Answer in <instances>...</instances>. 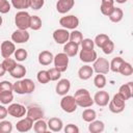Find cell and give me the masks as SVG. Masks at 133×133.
<instances>
[{"instance_id": "6da1fadb", "label": "cell", "mask_w": 133, "mask_h": 133, "mask_svg": "<svg viewBox=\"0 0 133 133\" xmlns=\"http://www.w3.org/2000/svg\"><path fill=\"white\" fill-rule=\"evenodd\" d=\"M75 100L78 104V106L82 107V108H88L91 107L92 104L95 103L94 98H91L89 91L86 88H79L76 90L75 95Z\"/></svg>"}, {"instance_id": "7a4b0ae2", "label": "cell", "mask_w": 133, "mask_h": 133, "mask_svg": "<svg viewBox=\"0 0 133 133\" xmlns=\"http://www.w3.org/2000/svg\"><path fill=\"white\" fill-rule=\"evenodd\" d=\"M35 89V84L31 79L25 78L18 80L14 83V91L18 95H25V94H31Z\"/></svg>"}, {"instance_id": "3957f363", "label": "cell", "mask_w": 133, "mask_h": 133, "mask_svg": "<svg viewBox=\"0 0 133 133\" xmlns=\"http://www.w3.org/2000/svg\"><path fill=\"white\" fill-rule=\"evenodd\" d=\"M125 106H126V100L119 92L115 94L113 96V98L109 101V104H108L109 110L111 112H113V113L123 112L124 109H125Z\"/></svg>"}, {"instance_id": "277c9868", "label": "cell", "mask_w": 133, "mask_h": 133, "mask_svg": "<svg viewBox=\"0 0 133 133\" xmlns=\"http://www.w3.org/2000/svg\"><path fill=\"white\" fill-rule=\"evenodd\" d=\"M30 20L31 16L26 10H20L15 16V24L18 29L27 30L28 28H30Z\"/></svg>"}, {"instance_id": "5b68a950", "label": "cell", "mask_w": 133, "mask_h": 133, "mask_svg": "<svg viewBox=\"0 0 133 133\" xmlns=\"http://www.w3.org/2000/svg\"><path fill=\"white\" fill-rule=\"evenodd\" d=\"M60 107L64 112L72 113V112L76 111L78 104H77L74 96L65 95V96H62V99L60 100Z\"/></svg>"}, {"instance_id": "8992f818", "label": "cell", "mask_w": 133, "mask_h": 133, "mask_svg": "<svg viewBox=\"0 0 133 133\" xmlns=\"http://www.w3.org/2000/svg\"><path fill=\"white\" fill-rule=\"evenodd\" d=\"M92 68H94V71L97 74H104V75H106L110 71V62L106 58H104V57H98L94 61Z\"/></svg>"}, {"instance_id": "52a82bcc", "label": "cell", "mask_w": 133, "mask_h": 133, "mask_svg": "<svg viewBox=\"0 0 133 133\" xmlns=\"http://www.w3.org/2000/svg\"><path fill=\"white\" fill-rule=\"evenodd\" d=\"M54 66L59 70L61 73L65 72L68 70V65H69V55L64 52L58 53L54 56Z\"/></svg>"}, {"instance_id": "ba28073f", "label": "cell", "mask_w": 133, "mask_h": 133, "mask_svg": "<svg viewBox=\"0 0 133 133\" xmlns=\"http://www.w3.org/2000/svg\"><path fill=\"white\" fill-rule=\"evenodd\" d=\"M59 24L61 25L62 28L74 30V29H76L79 26V19L76 16H74V15L64 16V17H61L60 18Z\"/></svg>"}, {"instance_id": "9c48e42d", "label": "cell", "mask_w": 133, "mask_h": 133, "mask_svg": "<svg viewBox=\"0 0 133 133\" xmlns=\"http://www.w3.org/2000/svg\"><path fill=\"white\" fill-rule=\"evenodd\" d=\"M8 110V114L16 117V118H21L23 116H25L27 114V109L24 105L19 104V103H14L10 104L7 108Z\"/></svg>"}, {"instance_id": "30bf717a", "label": "cell", "mask_w": 133, "mask_h": 133, "mask_svg": "<svg viewBox=\"0 0 133 133\" xmlns=\"http://www.w3.org/2000/svg\"><path fill=\"white\" fill-rule=\"evenodd\" d=\"M30 38V34L27 30L17 29L11 33V41L15 44H24L27 43Z\"/></svg>"}, {"instance_id": "8fae6325", "label": "cell", "mask_w": 133, "mask_h": 133, "mask_svg": "<svg viewBox=\"0 0 133 133\" xmlns=\"http://www.w3.org/2000/svg\"><path fill=\"white\" fill-rule=\"evenodd\" d=\"M53 39L60 45H64L70 41V32L65 28L56 29L53 32Z\"/></svg>"}, {"instance_id": "7c38bea8", "label": "cell", "mask_w": 133, "mask_h": 133, "mask_svg": "<svg viewBox=\"0 0 133 133\" xmlns=\"http://www.w3.org/2000/svg\"><path fill=\"white\" fill-rule=\"evenodd\" d=\"M16 52V46L14 42L4 41L1 43V56L2 58H8Z\"/></svg>"}, {"instance_id": "4fadbf2b", "label": "cell", "mask_w": 133, "mask_h": 133, "mask_svg": "<svg viewBox=\"0 0 133 133\" xmlns=\"http://www.w3.org/2000/svg\"><path fill=\"white\" fill-rule=\"evenodd\" d=\"M94 101L95 103L98 105V106H101V107H104L106 105L109 104V101H110V97H109V94L103 89L97 91L94 96Z\"/></svg>"}, {"instance_id": "5bb4252c", "label": "cell", "mask_w": 133, "mask_h": 133, "mask_svg": "<svg viewBox=\"0 0 133 133\" xmlns=\"http://www.w3.org/2000/svg\"><path fill=\"white\" fill-rule=\"evenodd\" d=\"M79 58H80L81 61L86 62V63H89V62H94L98 58V54H97V52L94 49L92 50L82 49V50H80Z\"/></svg>"}, {"instance_id": "9a60e30c", "label": "cell", "mask_w": 133, "mask_h": 133, "mask_svg": "<svg viewBox=\"0 0 133 133\" xmlns=\"http://www.w3.org/2000/svg\"><path fill=\"white\" fill-rule=\"evenodd\" d=\"M33 128V121L30 118V117H28V116H26V117H24V118H21L18 123H17V125H16V129H17V131H19V132H28L29 130H31Z\"/></svg>"}, {"instance_id": "2e32d148", "label": "cell", "mask_w": 133, "mask_h": 133, "mask_svg": "<svg viewBox=\"0 0 133 133\" xmlns=\"http://www.w3.org/2000/svg\"><path fill=\"white\" fill-rule=\"evenodd\" d=\"M75 5V0H58L56 3V10L59 14H66Z\"/></svg>"}, {"instance_id": "e0dca14e", "label": "cell", "mask_w": 133, "mask_h": 133, "mask_svg": "<svg viewBox=\"0 0 133 133\" xmlns=\"http://www.w3.org/2000/svg\"><path fill=\"white\" fill-rule=\"evenodd\" d=\"M44 115H45L44 110H43L41 107H38V106H30V107L27 109V114H26V116L30 117L33 122L43 118Z\"/></svg>"}, {"instance_id": "ac0fdd59", "label": "cell", "mask_w": 133, "mask_h": 133, "mask_svg": "<svg viewBox=\"0 0 133 133\" xmlns=\"http://www.w3.org/2000/svg\"><path fill=\"white\" fill-rule=\"evenodd\" d=\"M71 88V82L69 79H59L58 83L56 84L55 90L56 94L59 96H65Z\"/></svg>"}, {"instance_id": "d6986e66", "label": "cell", "mask_w": 133, "mask_h": 133, "mask_svg": "<svg viewBox=\"0 0 133 133\" xmlns=\"http://www.w3.org/2000/svg\"><path fill=\"white\" fill-rule=\"evenodd\" d=\"M54 61V56L50 51H42L38 54V62L42 65H49Z\"/></svg>"}, {"instance_id": "ffe728a7", "label": "cell", "mask_w": 133, "mask_h": 133, "mask_svg": "<svg viewBox=\"0 0 133 133\" xmlns=\"http://www.w3.org/2000/svg\"><path fill=\"white\" fill-rule=\"evenodd\" d=\"M114 0H101V5H100V10L104 16H109L111 11L113 10L114 6Z\"/></svg>"}, {"instance_id": "44dd1931", "label": "cell", "mask_w": 133, "mask_h": 133, "mask_svg": "<svg viewBox=\"0 0 133 133\" xmlns=\"http://www.w3.org/2000/svg\"><path fill=\"white\" fill-rule=\"evenodd\" d=\"M94 68L88 65V64H85L83 66H81L79 70H78V77L81 79V80H87L89 79L92 74H94Z\"/></svg>"}, {"instance_id": "7402d4cb", "label": "cell", "mask_w": 133, "mask_h": 133, "mask_svg": "<svg viewBox=\"0 0 133 133\" xmlns=\"http://www.w3.org/2000/svg\"><path fill=\"white\" fill-rule=\"evenodd\" d=\"M79 51V45L73 43V42H68L63 46V52L69 55V57H74L78 54Z\"/></svg>"}, {"instance_id": "603a6c76", "label": "cell", "mask_w": 133, "mask_h": 133, "mask_svg": "<svg viewBox=\"0 0 133 133\" xmlns=\"http://www.w3.org/2000/svg\"><path fill=\"white\" fill-rule=\"evenodd\" d=\"M48 127L51 131L53 132H59L63 128V123L60 118L58 117H51L48 121Z\"/></svg>"}, {"instance_id": "cb8c5ba5", "label": "cell", "mask_w": 133, "mask_h": 133, "mask_svg": "<svg viewBox=\"0 0 133 133\" xmlns=\"http://www.w3.org/2000/svg\"><path fill=\"white\" fill-rule=\"evenodd\" d=\"M104 129H105V125L102 121L95 119V121L90 122L88 125V131L90 133H101L104 131Z\"/></svg>"}, {"instance_id": "d4e9b609", "label": "cell", "mask_w": 133, "mask_h": 133, "mask_svg": "<svg viewBox=\"0 0 133 133\" xmlns=\"http://www.w3.org/2000/svg\"><path fill=\"white\" fill-rule=\"evenodd\" d=\"M26 68L23 65V64H17L16 66H15V69L9 73L10 74V76L12 77V78H15V79H22L25 75H26Z\"/></svg>"}, {"instance_id": "484cf974", "label": "cell", "mask_w": 133, "mask_h": 133, "mask_svg": "<svg viewBox=\"0 0 133 133\" xmlns=\"http://www.w3.org/2000/svg\"><path fill=\"white\" fill-rule=\"evenodd\" d=\"M123 17H124V11L122 8L119 7H114L113 10L111 11V14L108 16L109 20L113 23H118L123 20Z\"/></svg>"}, {"instance_id": "4316f807", "label": "cell", "mask_w": 133, "mask_h": 133, "mask_svg": "<svg viewBox=\"0 0 133 133\" xmlns=\"http://www.w3.org/2000/svg\"><path fill=\"white\" fill-rule=\"evenodd\" d=\"M48 123H46L43 118L37 119L33 124V131L35 133H45L48 130Z\"/></svg>"}, {"instance_id": "83f0119b", "label": "cell", "mask_w": 133, "mask_h": 133, "mask_svg": "<svg viewBox=\"0 0 133 133\" xmlns=\"http://www.w3.org/2000/svg\"><path fill=\"white\" fill-rule=\"evenodd\" d=\"M14 100V94L9 90H0V102L3 105L10 104Z\"/></svg>"}, {"instance_id": "f1b7e54d", "label": "cell", "mask_w": 133, "mask_h": 133, "mask_svg": "<svg viewBox=\"0 0 133 133\" xmlns=\"http://www.w3.org/2000/svg\"><path fill=\"white\" fill-rule=\"evenodd\" d=\"M96 117H97L96 111H95L94 109L89 108V107L86 108V109H84L83 112H82V119H83L84 122H86V123H90V122L95 121Z\"/></svg>"}, {"instance_id": "f546056e", "label": "cell", "mask_w": 133, "mask_h": 133, "mask_svg": "<svg viewBox=\"0 0 133 133\" xmlns=\"http://www.w3.org/2000/svg\"><path fill=\"white\" fill-rule=\"evenodd\" d=\"M124 59L119 56H116L114 57L111 61H110V71L114 72V73H118L119 72V69L122 66V64L124 63Z\"/></svg>"}, {"instance_id": "4dcf8cb0", "label": "cell", "mask_w": 133, "mask_h": 133, "mask_svg": "<svg viewBox=\"0 0 133 133\" xmlns=\"http://www.w3.org/2000/svg\"><path fill=\"white\" fill-rule=\"evenodd\" d=\"M11 5L19 10H24L30 7V0H11Z\"/></svg>"}, {"instance_id": "1f68e13d", "label": "cell", "mask_w": 133, "mask_h": 133, "mask_svg": "<svg viewBox=\"0 0 133 133\" xmlns=\"http://www.w3.org/2000/svg\"><path fill=\"white\" fill-rule=\"evenodd\" d=\"M83 41V35L79 30L74 29L72 32H70V41L69 42H73L77 45H81Z\"/></svg>"}, {"instance_id": "d6a6232c", "label": "cell", "mask_w": 133, "mask_h": 133, "mask_svg": "<svg viewBox=\"0 0 133 133\" xmlns=\"http://www.w3.org/2000/svg\"><path fill=\"white\" fill-rule=\"evenodd\" d=\"M94 84L99 89H102L106 86V77L104 74H98L94 78Z\"/></svg>"}, {"instance_id": "836d02e7", "label": "cell", "mask_w": 133, "mask_h": 133, "mask_svg": "<svg viewBox=\"0 0 133 133\" xmlns=\"http://www.w3.org/2000/svg\"><path fill=\"white\" fill-rule=\"evenodd\" d=\"M1 64L5 68L6 72L10 73V72L15 69V66H16L18 63H17V60H16V59H12V58L8 57V58H4V59L2 60V62H1Z\"/></svg>"}, {"instance_id": "e575fe53", "label": "cell", "mask_w": 133, "mask_h": 133, "mask_svg": "<svg viewBox=\"0 0 133 133\" xmlns=\"http://www.w3.org/2000/svg\"><path fill=\"white\" fill-rule=\"evenodd\" d=\"M109 39H110V38H109V36H108L107 34H105V33H100V34H98V35L95 37L94 42H95V45H96L97 47L102 48Z\"/></svg>"}, {"instance_id": "d590c367", "label": "cell", "mask_w": 133, "mask_h": 133, "mask_svg": "<svg viewBox=\"0 0 133 133\" xmlns=\"http://www.w3.org/2000/svg\"><path fill=\"white\" fill-rule=\"evenodd\" d=\"M119 74H122L123 76H131L133 74V66L131 63L127 62V61H124V63L122 64L121 69H119Z\"/></svg>"}, {"instance_id": "8d00e7d4", "label": "cell", "mask_w": 133, "mask_h": 133, "mask_svg": "<svg viewBox=\"0 0 133 133\" xmlns=\"http://www.w3.org/2000/svg\"><path fill=\"white\" fill-rule=\"evenodd\" d=\"M36 79H37V81H38L39 83H42V84H46V83H48L49 81H51V80H50V77H49V73H48V71H46V70L39 71V72L37 73V75H36Z\"/></svg>"}, {"instance_id": "74e56055", "label": "cell", "mask_w": 133, "mask_h": 133, "mask_svg": "<svg viewBox=\"0 0 133 133\" xmlns=\"http://www.w3.org/2000/svg\"><path fill=\"white\" fill-rule=\"evenodd\" d=\"M42 20L38 16H31L30 20V28L32 30H39L42 28Z\"/></svg>"}, {"instance_id": "f35d334b", "label": "cell", "mask_w": 133, "mask_h": 133, "mask_svg": "<svg viewBox=\"0 0 133 133\" xmlns=\"http://www.w3.org/2000/svg\"><path fill=\"white\" fill-rule=\"evenodd\" d=\"M28 57V53L25 49L23 48H20V49H17L16 52H15V59L17 61H24L26 60Z\"/></svg>"}, {"instance_id": "ab89813d", "label": "cell", "mask_w": 133, "mask_h": 133, "mask_svg": "<svg viewBox=\"0 0 133 133\" xmlns=\"http://www.w3.org/2000/svg\"><path fill=\"white\" fill-rule=\"evenodd\" d=\"M12 131V124L9 121L2 119L0 122V132L1 133H10Z\"/></svg>"}, {"instance_id": "60d3db41", "label": "cell", "mask_w": 133, "mask_h": 133, "mask_svg": "<svg viewBox=\"0 0 133 133\" xmlns=\"http://www.w3.org/2000/svg\"><path fill=\"white\" fill-rule=\"evenodd\" d=\"M118 92L125 98L126 101L129 100L130 98H132V97H131V91H130V88H129L128 83H125V84L121 85L119 88H118Z\"/></svg>"}, {"instance_id": "b9f144b4", "label": "cell", "mask_w": 133, "mask_h": 133, "mask_svg": "<svg viewBox=\"0 0 133 133\" xmlns=\"http://www.w3.org/2000/svg\"><path fill=\"white\" fill-rule=\"evenodd\" d=\"M48 73H49V77H50L51 81H57L61 77V72L59 70H57L55 66L50 69V70H48Z\"/></svg>"}, {"instance_id": "7bdbcfd3", "label": "cell", "mask_w": 133, "mask_h": 133, "mask_svg": "<svg viewBox=\"0 0 133 133\" xmlns=\"http://www.w3.org/2000/svg\"><path fill=\"white\" fill-rule=\"evenodd\" d=\"M101 49L103 50V52H104L105 54H111V53L114 51V43H113L111 39H109Z\"/></svg>"}, {"instance_id": "ee69618b", "label": "cell", "mask_w": 133, "mask_h": 133, "mask_svg": "<svg viewBox=\"0 0 133 133\" xmlns=\"http://www.w3.org/2000/svg\"><path fill=\"white\" fill-rule=\"evenodd\" d=\"M81 47H82V49L92 50L95 47V42L91 38H83V41L81 43Z\"/></svg>"}, {"instance_id": "f6af8a7d", "label": "cell", "mask_w": 133, "mask_h": 133, "mask_svg": "<svg viewBox=\"0 0 133 133\" xmlns=\"http://www.w3.org/2000/svg\"><path fill=\"white\" fill-rule=\"evenodd\" d=\"M0 90H9V91H14V83L4 80L0 82Z\"/></svg>"}, {"instance_id": "bcb514c9", "label": "cell", "mask_w": 133, "mask_h": 133, "mask_svg": "<svg viewBox=\"0 0 133 133\" xmlns=\"http://www.w3.org/2000/svg\"><path fill=\"white\" fill-rule=\"evenodd\" d=\"M10 10V3L7 0H0V12L6 14Z\"/></svg>"}, {"instance_id": "7dc6e473", "label": "cell", "mask_w": 133, "mask_h": 133, "mask_svg": "<svg viewBox=\"0 0 133 133\" xmlns=\"http://www.w3.org/2000/svg\"><path fill=\"white\" fill-rule=\"evenodd\" d=\"M44 0H30V8L37 10L44 6Z\"/></svg>"}, {"instance_id": "c3c4849f", "label": "cell", "mask_w": 133, "mask_h": 133, "mask_svg": "<svg viewBox=\"0 0 133 133\" xmlns=\"http://www.w3.org/2000/svg\"><path fill=\"white\" fill-rule=\"evenodd\" d=\"M64 132L65 133H79V128L74 125V124H69L64 127Z\"/></svg>"}, {"instance_id": "681fc988", "label": "cell", "mask_w": 133, "mask_h": 133, "mask_svg": "<svg viewBox=\"0 0 133 133\" xmlns=\"http://www.w3.org/2000/svg\"><path fill=\"white\" fill-rule=\"evenodd\" d=\"M7 114H8V110H7V108L4 107L3 104H2V105L0 106V119H1V121L4 119V118L7 116Z\"/></svg>"}, {"instance_id": "f907efd6", "label": "cell", "mask_w": 133, "mask_h": 133, "mask_svg": "<svg viewBox=\"0 0 133 133\" xmlns=\"http://www.w3.org/2000/svg\"><path fill=\"white\" fill-rule=\"evenodd\" d=\"M5 72H6L5 68H4V66H3L2 64H0V76H1V77H2V76H4Z\"/></svg>"}, {"instance_id": "816d5d0a", "label": "cell", "mask_w": 133, "mask_h": 133, "mask_svg": "<svg viewBox=\"0 0 133 133\" xmlns=\"http://www.w3.org/2000/svg\"><path fill=\"white\" fill-rule=\"evenodd\" d=\"M128 85H129V88H130V91H131V97L133 98V81L128 82Z\"/></svg>"}, {"instance_id": "f5cc1de1", "label": "cell", "mask_w": 133, "mask_h": 133, "mask_svg": "<svg viewBox=\"0 0 133 133\" xmlns=\"http://www.w3.org/2000/svg\"><path fill=\"white\" fill-rule=\"evenodd\" d=\"M116 3H119V4H123V3H125V2H127L128 0H114Z\"/></svg>"}, {"instance_id": "db71d44e", "label": "cell", "mask_w": 133, "mask_h": 133, "mask_svg": "<svg viewBox=\"0 0 133 133\" xmlns=\"http://www.w3.org/2000/svg\"><path fill=\"white\" fill-rule=\"evenodd\" d=\"M132 75H133V74H132Z\"/></svg>"}]
</instances>
